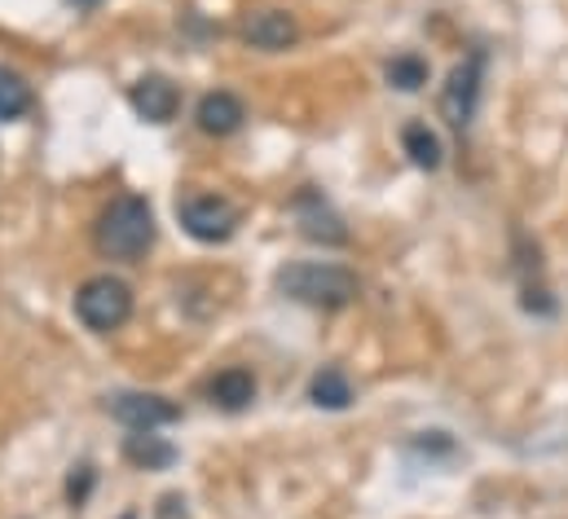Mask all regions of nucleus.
<instances>
[{"label":"nucleus","instance_id":"obj_1","mask_svg":"<svg viewBox=\"0 0 568 519\" xmlns=\"http://www.w3.org/2000/svg\"><path fill=\"white\" fill-rule=\"evenodd\" d=\"M278 291L295 304L308 308H344L357 299V273L344 264H322V260H300L278 273Z\"/></svg>","mask_w":568,"mask_h":519},{"label":"nucleus","instance_id":"obj_2","mask_svg":"<svg viewBox=\"0 0 568 519\" xmlns=\"http://www.w3.org/2000/svg\"><path fill=\"white\" fill-rule=\"evenodd\" d=\"M98 252L111 260H138L150 252L154 243V212L142 194H129V199H115L102 221H98Z\"/></svg>","mask_w":568,"mask_h":519},{"label":"nucleus","instance_id":"obj_3","mask_svg":"<svg viewBox=\"0 0 568 519\" xmlns=\"http://www.w3.org/2000/svg\"><path fill=\"white\" fill-rule=\"evenodd\" d=\"M75 317L93 330V335H111L120 330L129 317H133V291L129 282L102 273V277H89L75 295Z\"/></svg>","mask_w":568,"mask_h":519},{"label":"nucleus","instance_id":"obj_4","mask_svg":"<svg viewBox=\"0 0 568 519\" xmlns=\"http://www.w3.org/2000/svg\"><path fill=\"white\" fill-rule=\"evenodd\" d=\"M480 89H485V49L467 53V58L449 71V80H445V89H440V115H445L449 129H458V132L471 129L476 106H480Z\"/></svg>","mask_w":568,"mask_h":519},{"label":"nucleus","instance_id":"obj_5","mask_svg":"<svg viewBox=\"0 0 568 519\" xmlns=\"http://www.w3.org/2000/svg\"><path fill=\"white\" fill-rule=\"evenodd\" d=\"M176 216H181L185 234L199 238V243H225L239 230V207L221 194H194L176 207Z\"/></svg>","mask_w":568,"mask_h":519},{"label":"nucleus","instance_id":"obj_6","mask_svg":"<svg viewBox=\"0 0 568 519\" xmlns=\"http://www.w3.org/2000/svg\"><path fill=\"white\" fill-rule=\"evenodd\" d=\"M239 35L252 44V49H265V53H278L286 44L300 40V22L286 13V9H256L243 18Z\"/></svg>","mask_w":568,"mask_h":519},{"label":"nucleus","instance_id":"obj_7","mask_svg":"<svg viewBox=\"0 0 568 519\" xmlns=\"http://www.w3.org/2000/svg\"><path fill=\"white\" fill-rule=\"evenodd\" d=\"M111 414H115L120 423H129L133 431H154V427H168V423L181 418V409H176L172 400L150 396V391H120V396L111 400Z\"/></svg>","mask_w":568,"mask_h":519},{"label":"nucleus","instance_id":"obj_8","mask_svg":"<svg viewBox=\"0 0 568 519\" xmlns=\"http://www.w3.org/2000/svg\"><path fill=\"white\" fill-rule=\"evenodd\" d=\"M295 221H300V234L313 238V243H326V247L348 243L344 221H339V216L322 203V194H313V190H304V194L295 199Z\"/></svg>","mask_w":568,"mask_h":519},{"label":"nucleus","instance_id":"obj_9","mask_svg":"<svg viewBox=\"0 0 568 519\" xmlns=\"http://www.w3.org/2000/svg\"><path fill=\"white\" fill-rule=\"evenodd\" d=\"M129 102H133V111L142 115L145 124H168V120L181 111V93H176V84L163 80V75L138 80L133 93H129Z\"/></svg>","mask_w":568,"mask_h":519},{"label":"nucleus","instance_id":"obj_10","mask_svg":"<svg viewBox=\"0 0 568 519\" xmlns=\"http://www.w3.org/2000/svg\"><path fill=\"white\" fill-rule=\"evenodd\" d=\"M199 129L207 132V136H230V132L243 129V120H247V111H243V102L234 98V93H225V89H216V93H207L203 102H199Z\"/></svg>","mask_w":568,"mask_h":519},{"label":"nucleus","instance_id":"obj_11","mask_svg":"<svg viewBox=\"0 0 568 519\" xmlns=\"http://www.w3.org/2000/svg\"><path fill=\"white\" fill-rule=\"evenodd\" d=\"M207 396H212V405L239 414V409H247V405L256 400V375L243 370V366H230V370H221V375L207 384Z\"/></svg>","mask_w":568,"mask_h":519},{"label":"nucleus","instance_id":"obj_12","mask_svg":"<svg viewBox=\"0 0 568 519\" xmlns=\"http://www.w3.org/2000/svg\"><path fill=\"white\" fill-rule=\"evenodd\" d=\"M308 400H313L317 409H348V405H353V384H348V375H344V370L326 366V370H317V375H313V384H308Z\"/></svg>","mask_w":568,"mask_h":519},{"label":"nucleus","instance_id":"obj_13","mask_svg":"<svg viewBox=\"0 0 568 519\" xmlns=\"http://www.w3.org/2000/svg\"><path fill=\"white\" fill-rule=\"evenodd\" d=\"M402 145H406L410 163L424 167V172H436L445 163V145H440V136L427 129V124H406L402 129Z\"/></svg>","mask_w":568,"mask_h":519},{"label":"nucleus","instance_id":"obj_14","mask_svg":"<svg viewBox=\"0 0 568 519\" xmlns=\"http://www.w3.org/2000/svg\"><path fill=\"white\" fill-rule=\"evenodd\" d=\"M124 454H129V462H138L145 471H159V467H172L176 462V449L168 440H159L154 431H133L129 445H124Z\"/></svg>","mask_w":568,"mask_h":519},{"label":"nucleus","instance_id":"obj_15","mask_svg":"<svg viewBox=\"0 0 568 519\" xmlns=\"http://www.w3.org/2000/svg\"><path fill=\"white\" fill-rule=\"evenodd\" d=\"M388 84L393 89H402V93H419L427 84V62L424 58H415V53H397L393 62H388Z\"/></svg>","mask_w":568,"mask_h":519},{"label":"nucleus","instance_id":"obj_16","mask_svg":"<svg viewBox=\"0 0 568 519\" xmlns=\"http://www.w3.org/2000/svg\"><path fill=\"white\" fill-rule=\"evenodd\" d=\"M27 111H31V89H27V80L0 67V120H18V115H27Z\"/></svg>","mask_w":568,"mask_h":519},{"label":"nucleus","instance_id":"obj_17","mask_svg":"<svg viewBox=\"0 0 568 519\" xmlns=\"http://www.w3.org/2000/svg\"><path fill=\"white\" fill-rule=\"evenodd\" d=\"M89 489H93V471H89V467H80V471H75L71 480H67V498H71V502L80 507V502L89 498Z\"/></svg>","mask_w":568,"mask_h":519},{"label":"nucleus","instance_id":"obj_18","mask_svg":"<svg viewBox=\"0 0 568 519\" xmlns=\"http://www.w3.org/2000/svg\"><path fill=\"white\" fill-rule=\"evenodd\" d=\"M71 4H75V9H98L102 0H71Z\"/></svg>","mask_w":568,"mask_h":519},{"label":"nucleus","instance_id":"obj_19","mask_svg":"<svg viewBox=\"0 0 568 519\" xmlns=\"http://www.w3.org/2000/svg\"><path fill=\"white\" fill-rule=\"evenodd\" d=\"M124 519H138V516H124Z\"/></svg>","mask_w":568,"mask_h":519}]
</instances>
